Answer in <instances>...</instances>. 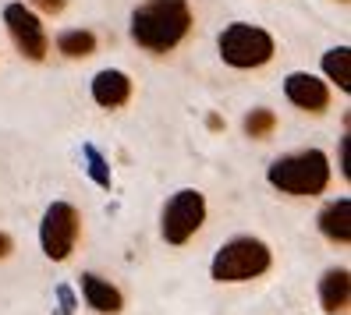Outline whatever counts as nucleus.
Wrapping results in <instances>:
<instances>
[{"label": "nucleus", "mask_w": 351, "mask_h": 315, "mask_svg": "<svg viewBox=\"0 0 351 315\" xmlns=\"http://www.w3.org/2000/svg\"><path fill=\"white\" fill-rule=\"evenodd\" d=\"M4 25H8V32H11V39H14V47L22 50L29 60H43V57L50 53L47 29H43V22L36 18L32 8H25V4H8V8H4Z\"/></svg>", "instance_id": "7"}, {"label": "nucleus", "mask_w": 351, "mask_h": 315, "mask_svg": "<svg viewBox=\"0 0 351 315\" xmlns=\"http://www.w3.org/2000/svg\"><path fill=\"white\" fill-rule=\"evenodd\" d=\"M284 96L295 103L298 110H308V114H323L330 107V89L326 81L308 75V71H295L284 78Z\"/></svg>", "instance_id": "8"}, {"label": "nucleus", "mask_w": 351, "mask_h": 315, "mask_svg": "<svg viewBox=\"0 0 351 315\" xmlns=\"http://www.w3.org/2000/svg\"><path fill=\"white\" fill-rule=\"evenodd\" d=\"M319 230H323V238H330L334 244H348L351 241V199L330 202L319 213Z\"/></svg>", "instance_id": "12"}, {"label": "nucleus", "mask_w": 351, "mask_h": 315, "mask_svg": "<svg viewBox=\"0 0 351 315\" xmlns=\"http://www.w3.org/2000/svg\"><path fill=\"white\" fill-rule=\"evenodd\" d=\"M86 156H89V174L96 177V184L110 188V174H107V163H103V156L93 149V145H86Z\"/></svg>", "instance_id": "16"}, {"label": "nucleus", "mask_w": 351, "mask_h": 315, "mask_svg": "<svg viewBox=\"0 0 351 315\" xmlns=\"http://www.w3.org/2000/svg\"><path fill=\"white\" fill-rule=\"evenodd\" d=\"M11 248H14L11 238H8V234H0V259H8V255H11Z\"/></svg>", "instance_id": "19"}, {"label": "nucleus", "mask_w": 351, "mask_h": 315, "mask_svg": "<svg viewBox=\"0 0 351 315\" xmlns=\"http://www.w3.org/2000/svg\"><path fill=\"white\" fill-rule=\"evenodd\" d=\"M29 4H36L39 11H47V14H60V11H64V4H68V0H29Z\"/></svg>", "instance_id": "17"}, {"label": "nucleus", "mask_w": 351, "mask_h": 315, "mask_svg": "<svg viewBox=\"0 0 351 315\" xmlns=\"http://www.w3.org/2000/svg\"><path fill=\"white\" fill-rule=\"evenodd\" d=\"M220 57L231 68H263L274 57V36L259 25L234 22L220 32Z\"/></svg>", "instance_id": "4"}, {"label": "nucleus", "mask_w": 351, "mask_h": 315, "mask_svg": "<svg viewBox=\"0 0 351 315\" xmlns=\"http://www.w3.org/2000/svg\"><path fill=\"white\" fill-rule=\"evenodd\" d=\"M57 50L64 53V57H89L96 50V36L89 29H68V32H60L57 36Z\"/></svg>", "instance_id": "14"}, {"label": "nucleus", "mask_w": 351, "mask_h": 315, "mask_svg": "<svg viewBox=\"0 0 351 315\" xmlns=\"http://www.w3.org/2000/svg\"><path fill=\"white\" fill-rule=\"evenodd\" d=\"M39 241H43L47 259H53V262H64L71 251H75V241H78V213H75L71 202H53L47 213H43V223H39Z\"/></svg>", "instance_id": "6"}, {"label": "nucleus", "mask_w": 351, "mask_h": 315, "mask_svg": "<svg viewBox=\"0 0 351 315\" xmlns=\"http://www.w3.org/2000/svg\"><path fill=\"white\" fill-rule=\"evenodd\" d=\"M128 96H132V78L125 71L107 68V71H99L93 78V99L99 103V107L117 110V107H125V103H128Z\"/></svg>", "instance_id": "9"}, {"label": "nucleus", "mask_w": 351, "mask_h": 315, "mask_svg": "<svg viewBox=\"0 0 351 315\" xmlns=\"http://www.w3.org/2000/svg\"><path fill=\"white\" fill-rule=\"evenodd\" d=\"M351 301V273L348 269H326L323 280H319V305L323 312L337 315L344 312Z\"/></svg>", "instance_id": "11"}, {"label": "nucleus", "mask_w": 351, "mask_h": 315, "mask_svg": "<svg viewBox=\"0 0 351 315\" xmlns=\"http://www.w3.org/2000/svg\"><path fill=\"white\" fill-rule=\"evenodd\" d=\"M270 184L280 188L284 195H319L330 184V160L319 149L284 156L270 166Z\"/></svg>", "instance_id": "2"}, {"label": "nucleus", "mask_w": 351, "mask_h": 315, "mask_svg": "<svg viewBox=\"0 0 351 315\" xmlns=\"http://www.w3.org/2000/svg\"><path fill=\"white\" fill-rule=\"evenodd\" d=\"M82 294H86L89 308L103 312V315H117L121 308H125V298H121V290L110 284L96 277V273H82Z\"/></svg>", "instance_id": "10"}, {"label": "nucleus", "mask_w": 351, "mask_h": 315, "mask_svg": "<svg viewBox=\"0 0 351 315\" xmlns=\"http://www.w3.org/2000/svg\"><path fill=\"white\" fill-rule=\"evenodd\" d=\"M323 71L330 81H337V89L351 92V50L348 47H334L323 53Z\"/></svg>", "instance_id": "13"}, {"label": "nucleus", "mask_w": 351, "mask_h": 315, "mask_svg": "<svg viewBox=\"0 0 351 315\" xmlns=\"http://www.w3.org/2000/svg\"><path fill=\"white\" fill-rule=\"evenodd\" d=\"M266 269H270V248H266L259 238L227 241L213 255V266H210L217 284H241V280L263 277Z\"/></svg>", "instance_id": "3"}, {"label": "nucleus", "mask_w": 351, "mask_h": 315, "mask_svg": "<svg viewBox=\"0 0 351 315\" xmlns=\"http://www.w3.org/2000/svg\"><path fill=\"white\" fill-rule=\"evenodd\" d=\"M277 128V117H274V110H266V107H259V110H252L249 117H245V135L249 138H266Z\"/></svg>", "instance_id": "15"}, {"label": "nucleus", "mask_w": 351, "mask_h": 315, "mask_svg": "<svg viewBox=\"0 0 351 315\" xmlns=\"http://www.w3.org/2000/svg\"><path fill=\"white\" fill-rule=\"evenodd\" d=\"M341 4H348V0H341Z\"/></svg>", "instance_id": "20"}, {"label": "nucleus", "mask_w": 351, "mask_h": 315, "mask_svg": "<svg viewBox=\"0 0 351 315\" xmlns=\"http://www.w3.org/2000/svg\"><path fill=\"white\" fill-rule=\"evenodd\" d=\"M75 312V301H71V290L60 287V315H71Z\"/></svg>", "instance_id": "18"}, {"label": "nucleus", "mask_w": 351, "mask_h": 315, "mask_svg": "<svg viewBox=\"0 0 351 315\" xmlns=\"http://www.w3.org/2000/svg\"><path fill=\"white\" fill-rule=\"evenodd\" d=\"M192 29L189 0H146L132 14V39L149 53H171Z\"/></svg>", "instance_id": "1"}, {"label": "nucleus", "mask_w": 351, "mask_h": 315, "mask_svg": "<svg viewBox=\"0 0 351 315\" xmlns=\"http://www.w3.org/2000/svg\"><path fill=\"white\" fill-rule=\"evenodd\" d=\"M206 220V199L195 188H181L171 202L163 205V220H160V234L167 244H184Z\"/></svg>", "instance_id": "5"}]
</instances>
